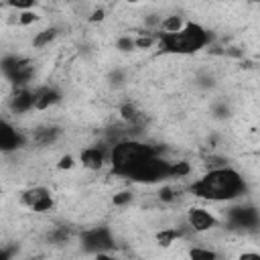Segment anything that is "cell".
I'll use <instances>...</instances> for the list:
<instances>
[{"instance_id":"6da1fadb","label":"cell","mask_w":260,"mask_h":260,"mask_svg":"<svg viewBox=\"0 0 260 260\" xmlns=\"http://www.w3.org/2000/svg\"><path fill=\"white\" fill-rule=\"evenodd\" d=\"M246 179L244 175L234 167H221V169H209L205 175H201L197 181L189 185V193L203 201L223 203V201H238L246 195Z\"/></svg>"},{"instance_id":"7a4b0ae2","label":"cell","mask_w":260,"mask_h":260,"mask_svg":"<svg viewBox=\"0 0 260 260\" xmlns=\"http://www.w3.org/2000/svg\"><path fill=\"white\" fill-rule=\"evenodd\" d=\"M211 43V32L199 22L187 20V24L173 35L156 32V47L171 55H195Z\"/></svg>"},{"instance_id":"3957f363","label":"cell","mask_w":260,"mask_h":260,"mask_svg":"<svg viewBox=\"0 0 260 260\" xmlns=\"http://www.w3.org/2000/svg\"><path fill=\"white\" fill-rule=\"evenodd\" d=\"M152 154H160L152 144H146L138 138H122L110 146L108 162L116 175L126 177L134 165H138L140 160H144Z\"/></svg>"},{"instance_id":"277c9868","label":"cell","mask_w":260,"mask_h":260,"mask_svg":"<svg viewBox=\"0 0 260 260\" xmlns=\"http://www.w3.org/2000/svg\"><path fill=\"white\" fill-rule=\"evenodd\" d=\"M126 179H130L132 183H146V185H152V183H160L165 179H169V160L162 158L160 154H152L144 160H140L138 165H134Z\"/></svg>"},{"instance_id":"5b68a950","label":"cell","mask_w":260,"mask_h":260,"mask_svg":"<svg viewBox=\"0 0 260 260\" xmlns=\"http://www.w3.org/2000/svg\"><path fill=\"white\" fill-rule=\"evenodd\" d=\"M81 248L89 254H100V252H112L116 248V240L110 228L106 225H98L91 230H85L79 238Z\"/></svg>"},{"instance_id":"8992f818","label":"cell","mask_w":260,"mask_h":260,"mask_svg":"<svg viewBox=\"0 0 260 260\" xmlns=\"http://www.w3.org/2000/svg\"><path fill=\"white\" fill-rule=\"evenodd\" d=\"M20 203L28 209V211H35V213H49L53 207H55V197L53 193L43 187V185H35V187H28L20 193Z\"/></svg>"},{"instance_id":"52a82bcc","label":"cell","mask_w":260,"mask_h":260,"mask_svg":"<svg viewBox=\"0 0 260 260\" xmlns=\"http://www.w3.org/2000/svg\"><path fill=\"white\" fill-rule=\"evenodd\" d=\"M185 223L193 234H207L211 230H215L219 225V217L215 211L207 209V207H189L185 213Z\"/></svg>"},{"instance_id":"ba28073f","label":"cell","mask_w":260,"mask_h":260,"mask_svg":"<svg viewBox=\"0 0 260 260\" xmlns=\"http://www.w3.org/2000/svg\"><path fill=\"white\" fill-rule=\"evenodd\" d=\"M228 221L234 228H242V230H254L258 225V209L250 203H242V205H232L228 209Z\"/></svg>"},{"instance_id":"9c48e42d","label":"cell","mask_w":260,"mask_h":260,"mask_svg":"<svg viewBox=\"0 0 260 260\" xmlns=\"http://www.w3.org/2000/svg\"><path fill=\"white\" fill-rule=\"evenodd\" d=\"M24 144H26V136L12 122L0 118V152L8 154V152L22 148Z\"/></svg>"},{"instance_id":"30bf717a","label":"cell","mask_w":260,"mask_h":260,"mask_svg":"<svg viewBox=\"0 0 260 260\" xmlns=\"http://www.w3.org/2000/svg\"><path fill=\"white\" fill-rule=\"evenodd\" d=\"M8 110L14 116H24L35 112V89L30 87H16L8 98Z\"/></svg>"},{"instance_id":"8fae6325","label":"cell","mask_w":260,"mask_h":260,"mask_svg":"<svg viewBox=\"0 0 260 260\" xmlns=\"http://www.w3.org/2000/svg\"><path fill=\"white\" fill-rule=\"evenodd\" d=\"M108 154H110V148H106L104 144H91L79 152V162L87 171H100L108 162Z\"/></svg>"},{"instance_id":"7c38bea8","label":"cell","mask_w":260,"mask_h":260,"mask_svg":"<svg viewBox=\"0 0 260 260\" xmlns=\"http://www.w3.org/2000/svg\"><path fill=\"white\" fill-rule=\"evenodd\" d=\"M63 100L61 91L55 85H43L35 89V112H45L53 106H57Z\"/></svg>"},{"instance_id":"4fadbf2b","label":"cell","mask_w":260,"mask_h":260,"mask_svg":"<svg viewBox=\"0 0 260 260\" xmlns=\"http://www.w3.org/2000/svg\"><path fill=\"white\" fill-rule=\"evenodd\" d=\"M187 24V20L179 14H169V16H162L160 18V24H158V30L160 35H173V32H179L183 26Z\"/></svg>"},{"instance_id":"5bb4252c","label":"cell","mask_w":260,"mask_h":260,"mask_svg":"<svg viewBox=\"0 0 260 260\" xmlns=\"http://www.w3.org/2000/svg\"><path fill=\"white\" fill-rule=\"evenodd\" d=\"M118 112H120L122 122H126L128 126H138V124L142 122V112H140V110H138L134 104H130V102L122 104Z\"/></svg>"},{"instance_id":"9a60e30c","label":"cell","mask_w":260,"mask_h":260,"mask_svg":"<svg viewBox=\"0 0 260 260\" xmlns=\"http://www.w3.org/2000/svg\"><path fill=\"white\" fill-rule=\"evenodd\" d=\"M32 138H35V142H37V144H43V146H47V144H53V142L59 138V128H55V126L37 128Z\"/></svg>"},{"instance_id":"2e32d148","label":"cell","mask_w":260,"mask_h":260,"mask_svg":"<svg viewBox=\"0 0 260 260\" xmlns=\"http://www.w3.org/2000/svg\"><path fill=\"white\" fill-rule=\"evenodd\" d=\"M57 28L55 26H49V28H43V30H39L35 37H32V47L35 49H45L47 45H51L55 39H57Z\"/></svg>"},{"instance_id":"e0dca14e","label":"cell","mask_w":260,"mask_h":260,"mask_svg":"<svg viewBox=\"0 0 260 260\" xmlns=\"http://www.w3.org/2000/svg\"><path fill=\"white\" fill-rule=\"evenodd\" d=\"M191 165L187 160H169V179H185L191 175Z\"/></svg>"},{"instance_id":"ac0fdd59","label":"cell","mask_w":260,"mask_h":260,"mask_svg":"<svg viewBox=\"0 0 260 260\" xmlns=\"http://www.w3.org/2000/svg\"><path fill=\"white\" fill-rule=\"evenodd\" d=\"M181 236H183V230H181V228H165V230H160V232L156 234V242L167 248V246L175 244Z\"/></svg>"},{"instance_id":"d6986e66","label":"cell","mask_w":260,"mask_h":260,"mask_svg":"<svg viewBox=\"0 0 260 260\" xmlns=\"http://www.w3.org/2000/svg\"><path fill=\"white\" fill-rule=\"evenodd\" d=\"M187 256H189V260H217L219 258L215 250L205 248V246H191Z\"/></svg>"},{"instance_id":"ffe728a7","label":"cell","mask_w":260,"mask_h":260,"mask_svg":"<svg viewBox=\"0 0 260 260\" xmlns=\"http://www.w3.org/2000/svg\"><path fill=\"white\" fill-rule=\"evenodd\" d=\"M179 189L175 187V185H162L160 189H158V199L162 201V203H175L177 199H179Z\"/></svg>"},{"instance_id":"44dd1931","label":"cell","mask_w":260,"mask_h":260,"mask_svg":"<svg viewBox=\"0 0 260 260\" xmlns=\"http://www.w3.org/2000/svg\"><path fill=\"white\" fill-rule=\"evenodd\" d=\"M156 45V32H142L138 37H134V47L136 49H150Z\"/></svg>"},{"instance_id":"7402d4cb","label":"cell","mask_w":260,"mask_h":260,"mask_svg":"<svg viewBox=\"0 0 260 260\" xmlns=\"http://www.w3.org/2000/svg\"><path fill=\"white\" fill-rule=\"evenodd\" d=\"M132 199H134V195H132V191H128V189H122V191H118V193L112 195L114 207H126V205L132 203Z\"/></svg>"},{"instance_id":"603a6c76","label":"cell","mask_w":260,"mask_h":260,"mask_svg":"<svg viewBox=\"0 0 260 260\" xmlns=\"http://www.w3.org/2000/svg\"><path fill=\"white\" fill-rule=\"evenodd\" d=\"M116 49H118L120 53L134 51V49H136V47H134V37H130V35H122V37H118V39H116Z\"/></svg>"},{"instance_id":"cb8c5ba5","label":"cell","mask_w":260,"mask_h":260,"mask_svg":"<svg viewBox=\"0 0 260 260\" xmlns=\"http://www.w3.org/2000/svg\"><path fill=\"white\" fill-rule=\"evenodd\" d=\"M39 20V14L35 12V10H24V12H18L16 14V22L20 24V26H28V24H32V22H37Z\"/></svg>"},{"instance_id":"d4e9b609","label":"cell","mask_w":260,"mask_h":260,"mask_svg":"<svg viewBox=\"0 0 260 260\" xmlns=\"http://www.w3.org/2000/svg\"><path fill=\"white\" fill-rule=\"evenodd\" d=\"M197 85H199V87H205V89L213 87V85H215V75H213L211 71H201V73H197Z\"/></svg>"},{"instance_id":"484cf974","label":"cell","mask_w":260,"mask_h":260,"mask_svg":"<svg viewBox=\"0 0 260 260\" xmlns=\"http://www.w3.org/2000/svg\"><path fill=\"white\" fill-rule=\"evenodd\" d=\"M49 238H51L53 244H65V242L69 240V230H67V228H57V230L51 232Z\"/></svg>"},{"instance_id":"4316f807","label":"cell","mask_w":260,"mask_h":260,"mask_svg":"<svg viewBox=\"0 0 260 260\" xmlns=\"http://www.w3.org/2000/svg\"><path fill=\"white\" fill-rule=\"evenodd\" d=\"M75 165H77V160L73 154H63L57 162V169L59 171H71V169H75Z\"/></svg>"},{"instance_id":"83f0119b","label":"cell","mask_w":260,"mask_h":260,"mask_svg":"<svg viewBox=\"0 0 260 260\" xmlns=\"http://www.w3.org/2000/svg\"><path fill=\"white\" fill-rule=\"evenodd\" d=\"M8 6H10V8H16V10H20V12H24V10H32V8H35V2H32V0H26V2H10Z\"/></svg>"},{"instance_id":"f1b7e54d","label":"cell","mask_w":260,"mask_h":260,"mask_svg":"<svg viewBox=\"0 0 260 260\" xmlns=\"http://www.w3.org/2000/svg\"><path fill=\"white\" fill-rule=\"evenodd\" d=\"M213 112L217 118H225L230 114V108H228V104H213Z\"/></svg>"},{"instance_id":"f546056e","label":"cell","mask_w":260,"mask_h":260,"mask_svg":"<svg viewBox=\"0 0 260 260\" xmlns=\"http://www.w3.org/2000/svg\"><path fill=\"white\" fill-rule=\"evenodd\" d=\"M238 260H260V254H258L256 250H244V252L238 256Z\"/></svg>"},{"instance_id":"4dcf8cb0","label":"cell","mask_w":260,"mask_h":260,"mask_svg":"<svg viewBox=\"0 0 260 260\" xmlns=\"http://www.w3.org/2000/svg\"><path fill=\"white\" fill-rule=\"evenodd\" d=\"M102 18H104V10H102V8H98V10H93V14H91V18H89V20H93V22H95V20H102Z\"/></svg>"},{"instance_id":"1f68e13d","label":"cell","mask_w":260,"mask_h":260,"mask_svg":"<svg viewBox=\"0 0 260 260\" xmlns=\"http://www.w3.org/2000/svg\"><path fill=\"white\" fill-rule=\"evenodd\" d=\"M93 256H95V260H114V256H110V252H100Z\"/></svg>"},{"instance_id":"d6a6232c","label":"cell","mask_w":260,"mask_h":260,"mask_svg":"<svg viewBox=\"0 0 260 260\" xmlns=\"http://www.w3.org/2000/svg\"><path fill=\"white\" fill-rule=\"evenodd\" d=\"M0 260H10V250H0Z\"/></svg>"}]
</instances>
